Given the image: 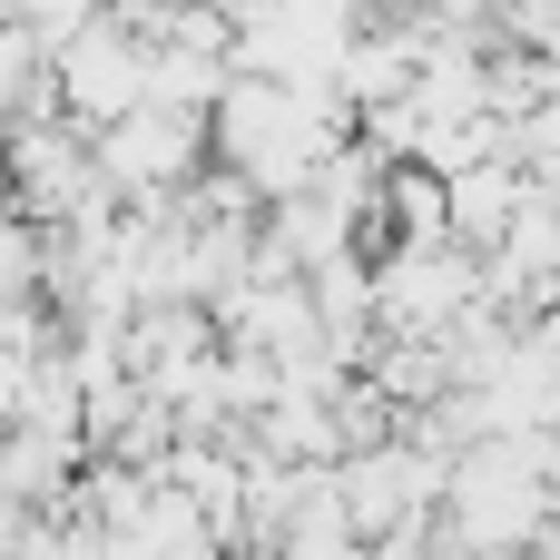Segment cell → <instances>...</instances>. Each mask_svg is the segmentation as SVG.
I'll list each match as a JSON object with an SVG mask.
<instances>
[{
	"mask_svg": "<svg viewBox=\"0 0 560 560\" xmlns=\"http://www.w3.org/2000/svg\"><path fill=\"white\" fill-rule=\"evenodd\" d=\"M138 79H148V49H138L108 10H98L79 39H59V49H49V89H59L89 128H108L118 108H138Z\"/></svg>",
	"mask_w": 560,
	"mask_h": 560,
	"instance_id": "6da1fadb",
	"label": "cell"
}]
</instances>
